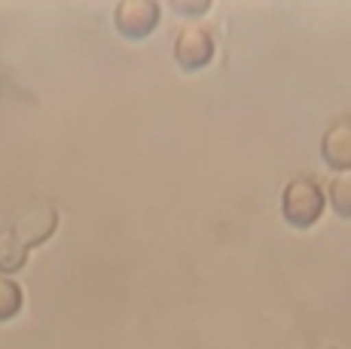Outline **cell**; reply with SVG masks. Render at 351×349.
I'll return each mask as SVG.
<instances>
[{"label": "cell", "instance_id": "cell-1", "mask_svg": "<svg viewBox=\"0 0 351 349\" xmlns=\"http://www.w3.org/2000/svg\"><path fill=\"white\" fill-rule=\"evenodd\" d=\"M324 203H327V196H324L321 184L315 178H308V174L293 178L285 187V193H281V212H285L287 224L300 227V230L312 227L321 218Z\"/></svg>", "mask_w": 351, "mask_h": 349}, {"label": "cell", "instance_id": "cell-2", "mask_svg": "<svg viewBox=\"0 0 351 349\" xmlns=\"http://www.w3.org/2000/svg\"><path fill=\"white\" fill-rule=\"evenodd\" d=\"M174 58L184 71H199L214 58V37L205 25H186L174 37Z\"/></svg>", "mask_w": 351, "mask_h": 349}, {"label": "cell", "instance_id": "cell-3", "mask_svg": "<svg viewBox=\"0 0 351 349\" xmlns=\"http://www.w3.org/2000/svg\"><path fill=\"white\" fill-rule=\"evenodd\" d=\"M113 22H117L119 34L141 40L159 25V3H153V0H125V3L117 6Z\"/></svg>", "mask_w": 351, "mask_h": 349}, {"label": "cell", "instance_id": "cell-4", "mask_svg": "<svg viewBox=\"0 0 351 349\" xmlns=\"http://www.w3.org/2000/svg\"><path fill=\"white\" fill-rule=\"evenodd\" d=\"M58 218H56V209L52 205H34V209L22 212L16 218V224H12V239H19L25 248L31 245H40L43 239L52 236V230H56Z\"/></svg>", "mask_w": 351, "mask_h": 349}, {"label": "cell", "instance_id": "cell-5", "mask_svg": "<svg viewBox=\"0 0 351 349\" xmlns=\"http://www.w3.org/2000/svg\"><path fill=\"white\" fill-rule=\"evenodd\" d=\"M324 163L336 172H351V117H342L324 132Z\"/></svg>", "mask_w": 351, "mask_h": 349}, {"label": "cell", "instance_id": "cell-6", "mask_svg": "<svg viewBox=\"0 0 351 349\" xmlns=\"http://www.w3.org/2000/svg\"><path fill=\"white\" fill-rule=\"evenodd\" d=\"M330 205L339 218H351V172H339L330 181Z\"/></svg>", "mask_w": 351, "mask_h": 349}, {"label": "cell", "instance_id": "cell-7", "mask_svg": "<svg viewBox=\"0 0 351 349\" xmlns=\"http://www.w3.org/2000/svg\"><path fill=\"white\" fill-rule=\"evenodd\" d=\"M25 254H28V248L19 243V239L3 236V239H0V270H3V273H16L19 267L25 264Z\"/></svg>", "mask_w": 351, "mask_h": 349}, {"label": "cell", "instance_id": "cell-8", "mask_svg": "<svg viewBox=\"0 0 351 349\" xmlns=\"http://www.w3.org/2000/svg\"><path fill=\"white\" fill-rule=\"evenodd\" d=\"M19 310H22V288L12 279L0 276V322L12 319Z\"/></svg>", "mask_w": 351, "mask_h": 349}, {"label": "cell", "instance_id": "cell-9", "mask_svg": "<svg viewBox=\"0 0 351 349\" xmlns=\"http://www.w3.org/2000/svg\"><path fill=\"white\" fill-rule=\"evenodd\" d=\"M208 0H202V3H180V0H174V10L178 12H190V16H199V12H208Z\"/></svg>", "mask_w": 351, "mask_h": 349}]
</instances>
